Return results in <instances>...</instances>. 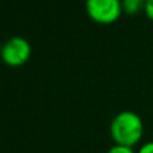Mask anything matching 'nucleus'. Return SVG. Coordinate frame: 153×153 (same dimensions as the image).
I'll list each match as a JSON object with an SVG mask.
<instances>
[{"label": "nucleus", "instance_id": "obj_1", "mask_svg": "<svg viewBox=\"0 0 153 153\" xmlns=\"http://www.w3.org/2000/svg\"><path fill=\"white\" fill-rule=\"evenodd\" d=\"M143 120L134 111H120L110 122V136L114 143L120 145L133 148L143 138Z\"/></svg>", "mask_w": 153, "mask_h": 153}, {"label": "nucleus", "instance_id": "obj_2", "mask_svg": "<svg viewBox=\"0 0 153 153\" xmlns=\"http://www.w3.org/2000/svg\"><path fill=\"white\" fill-rule=\"evenodd\" d=\"M0 56L8 66H22L31 56V45L23 36H12L0 48Z\"/></svg>", "mask_w": 153, "mask_h": 153}, {"label": "nucleus", "instance_id": "obj_3", "mask_svg": "<svg viewBox=\"0 0 153 153\" xmlns=\"http://www.w3.org/2000/svg\"><path fill=\"white\" fill-rule=\"evenodd\" d=\"M86 11L94 22L110 24L122 12L121 0H86Z\"/></svg>", "mask_w": 153, "mask_h": 153}, {"label": "nucleus", "instance_id": "obj_4", "mask_svg": "<svg viewBox=\"0 0 153 153\" xmlns=\"http://www.w3.org/2000/svg\"><path fill=\"white\" fill-rule=\"evenodd\" d=\"M145 3L146 0H121L122 11L133 15L140 12L141 10H145Z\"/></svg>", "mask_w": 153, "mask_h": 153}, {"label": "nucleus", "instance_id": "obj_5", "mask_svg": "<svg viewBox=\"0 0 153 153\" xmlns=\"http://www.w3.org/2000/svg\"><path fill=\"white\" fill-rule=\"evenodd\" d=\"M106 153H136V152L132 146H125V145H120V144H114L113 146L109 148V151Z\"/></svg>", "mask_w": 153, "mask_h": 153}, {"label": "nucleus", "instance_id": "obj_6", "mask_svg": "<svg viewBox=\"0 0 153 153\" xmlns=\"http://www.w3.org/2000/svg\"><path fill=\"white\" fill-rule=\"evenodd\" d=\"M137 153H153V141H148L140 146Z\"/></svg>", "mask_w": 153, "mask_h": 153}, {"label": "nucleus", "instance_id": "obj_7", "mask_svg": "<svg viewBox=\"0 0 153 153\" xmlns=\"http://www.w3.org/2000/svg\"><path fill=\"white\" fill-rule=\"evenodd\" d=\"M145 13L148 18L153 19V0H146L145 3Z\"/></svg>", "mask_w": 153, "mask_h": 153}]
</instances>
